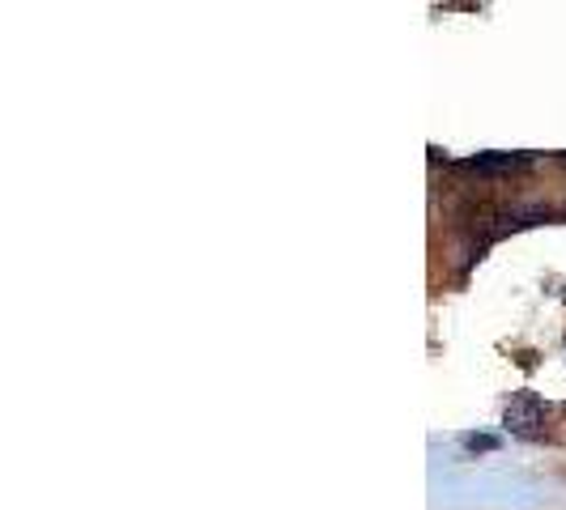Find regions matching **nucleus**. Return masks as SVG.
<instances>
[{
    "label": "nucleus",
    "mask_w": 566,
    "mask_h": 510,
    "mask_svg": "<svg viewBox=\"0 0 566 510\" xmlns=\"http://www.w3.org/2000/svg\"><path fill=\"white\" fill-rule=\"evenodd\" d=\"M545 422H549V408L533 392H520L507 404V429L524 434V438H545Z\"/></svg>",
    "instance_id": "1"
}]
</instances>
